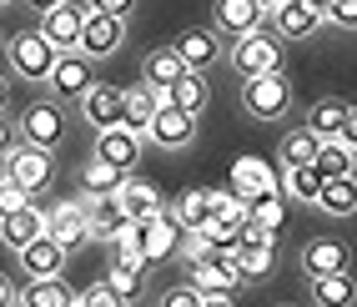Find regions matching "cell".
Listing matches in <instances>:
<instances>
[{"instance_id": "24", "label": "cell", "mask_w": 357, "mask_h": 307, "mask_svg": "<svg viewBox=\"0 0 357 307\" xmlns=\"http://www.w3.org/2000/svg\"><path fill=\"white\" fill-rule=\"evenodd\" d=\"M15 307H76V287L66 277H40L26 282V292H15Z\"/></svg>"}, {"instance_id": "27", "label": "cell", "mask_w": 357, "mask_h": 307, "mask_svg": "<svg viewBox=\"0 0 357 307\" xmlns=\"http://www.w3.org/2000/svg\"><path fill=\"white\" fill-rule=\"evenodd\" d=\"M61 262H66V252H61L51 237H36L31 247H20V267H26L31 282H40V277H61Z\"/></svg>"}, {"instance_id": "42", "label": "cell", "mask_w": 357, "mask_h": 307, "mask_svg": "<svg viewBox=\"0 0 357 307\" xmlns=\"http://www.w3.org/2000/svg\"><path fill=\"white\" fill-rule=\"evenodd\" d=\"M86 10L91 15H116V20H126L136 10V0H86Z\"/></svg>"}, {"instance_id": "6", "label": "cell", "mask_w": 357, "mask_h": 307, "mask_svg": "<svg viewBox=\"0 0 357 307\" xmlns=\"http://www.w3.org/2000/svg\"><path fill=\"white\" fill-rule=\"evenodd\" d=\"M176 242H181V227H176L172 211H156V217L136 222V252H141V262H146V267L172 262V257H176Z\"/></svg>"}, {"instance_id": "1", "label": "cell", "mask_w": 357, "mask_h": 307, "mask_svg": "<svg viewBox=\"0 0 357 307\" xmlns=\"http://www.w3.org/2000/svg\"><path fill=\"white\" fill-rule=\"evenodd\" d=\"M231 66L236 76L252 81V76H272V70H282V40L272 31H247L242 40H231Z\"/></svg>"}, {"instance_id": "40", "label": "cell", "mask_w": 357, "mask_h": 307, "mask_svg": "<svg viewBox=\"0 0 357 307\" xmlns=\"http://www.w3.org/2000/svg\"><path fill=\"white\" fill-rule=\"evenodd\" d=\"M317 6H322V20H332V26L352 31V20H357V0H317Z\"/></svg>"}, {"instance_id": "2", "label": "cell", "mask_w": 357, "mask_h": 307, "mask_svg": "<svg viewBox=\"0 0 357 307\" xmlns=\"http://www.w3.org/2000/svg\"><path fill=\"white\" fill-rule=\"evenodd\" d=\"M6 45V66L15 70L20 81H40L45 86V76H51V66H56V51L40 40V31H15L10 40H0Z\"/></svg>"}, {"instance_id": "18", "label": "cell", "mask_w": 357, "mask_h": 307, "mask_svg": "<svg viewBox=\"0 0 357 307\" xmlns=\"http://www.w3.org/2000/svg\"><path fill=\"white\" fill-rule=\"evenodd\" d=\"M36 237H45V207L26 202L20 211H10V217H0V242H6L10 252H20V247H31Z\"/></svg>"}, {"instance_id": "33", "label": "cell", "mask_w": 357, "mask_h": 307, "mask_svg": "<svg viewBox=\"0 0 357 307\" xmlns=\"http://www.w3.org/2000/svg\"><path fill=\"white\" fill-rule=\"evenodd\" d=\"M166 211L176 217L181 232H186V227H202V222H206V192H202V186H186V192H181L172 207H166Z\"/></svg>"}, {"instance_id": "7", "label": "cell", "mask_w": 357, "mask_h": 307, "mask_svg": "<svg viewBox=\"0 0 357 307\" xmlns=\"http://www.w3.org/2000/svg\"><path fill=\"white\" fill-rule=\"evenodd\" d=\"M6 177L36 197V192H45V186L56 181V156L40 151V147H10V156H6Z\"/></svg>"}, {"instance_id": "47", "label": "cell", "mask_w": 357, "mask_h": 307, "mask_svg": "<svg viewBox=\"0 0 357 307\" xmlns=\"http://www.w3.org/2000/svg\"><path fill=\"white\" fill-rule=\"evenodd\" d=\"M202 307H236L231 297H202Z\"/></svg>"}, {"instance_id": "37", "label": "cell", "mask_w": 357, "mask_h": 307, "mask_svg": "<svg viewBox=\"0 0 357 307\" xmlns=\"http://www.w3.org/2000/svg\"><path fill=\"white\" fill-rule=\"evenodd\" d=\"M81 186H86L91 197H116V186H121V172H111L106 161L91 156L86 167H81Z\"/></svg>"}, {"instance_id": "23", "label": "cell", "mask_w": 357, "mask_h": 307, "mask_svg": "<svg viewBox=\"0 0 357 307\" xmlns=\"http://www.w3.org/2000/svg\"><path fill=\"white\" fill-rule=\"evenodd\" d=\"M156 106H161V91H151L146 81L131 86V91H121V126H126V131H136V136H146Z\"/></svg>"}, {"instance_id": "10", "label": "cell", "mask_w": 357, "mask_h": 307, "mask_svg": "<svg viewBox=\"0 0 357 307\" xmlns=\"http://www.w3.org/2000/svg\"><path fill=\"white\" fill-rule=\"evenodd\" d=\"M267 15H272V36L277 40H307L322 26V6L317 0H277Z\"/></svg>"}, {"instance_id": "3", "label": "cell", "mask_w": 357, "mask_h": 307, "mask_svg": "<svg viewBox=\"0 0 357 307\" xmlns=\"http://www.w3.org/2000/svg\"><path fill=\"white\" fill-rule=\"evenodd\" d=\"M231 262H236V277H242V282H261V277H272V267H277V237H267V232H257L252 222H242Z\"/></svg>"}, {"instance_id": "45", "label": "cell", "mask_w": 357, "mask_h": 307, "mask_svg": "<svg viewBox=\"0 0 357 307\" xmlns=\"http://www.w3.org/2000/svg\"><path fill=\"white\" fill-rule=\"evenodd\" d=\"M26 6H31L36 15H45V10H56V6H66V0H26Z\"/></svg>"}, {"instance_id": "35", "label": "cell", "mask_w": 357, "mask_h": 307, "mask_svg": "<svg viewBox=\"0 0 357 307\" xmlns=\"http://www.w3.org/2000/svg\"><path fill=\"white\" fill-rule=\"evenodd\" d=\"M312 156H317V136L307 126H292L282 136V161H287V167H312Z\"/></svg>"}, {"instance_id": "11", "label": "cell", "mask_w": 357, "mask_h": 307, "mask_svg": "<svg viewBox=\"0 0 357 307\" xmlns=\"http://www.w3.org/2000/svg\"><path fill=\"white\" fill-rule=\"evenodd\" d=\"M45 86H51V96L56 101H81L91 86H96V66H91L86 56H56V66H51V76H45Z\"/></svg>"}, {"instance_id": "19", "label": "cell", "mask_w": 357, "mask_h": 307, "mask_svg": "<svg viewBox=\"0 0 357 307\" xmlns=\"http://www.w3.org/2000/svg\"><path fill=\"white\" fill-rule=\"evenodd\" d=\"M211 26H217V36L242 40L247 31L261 26V10H257V0H217L211 6Z\"/></svg>"}, {"instance_id": "8", "label": "cell", "mask_w": 357, "mask_h": 307, "mask_svg": "<svg viewBox=\"0 0 357 307\" xmlns=\"http://www.w3.org/2000/svg\"><path fill=\"white\" fill-rule=\"evenodd\" d=\"M236 282H242V277H236V262H231V252H222V247L211 252L206 262H197L192 272H186V287H192L197 297H231Z\"/></svg>"}, {"instance_id": "48", "label": "cell", "mask_w": 357, "mask_h": 307, "mask_svg": "<svg viewBox=\"0 0 357 307\" xmlns=\"http://www.w3.org/2000/svg\"><path fill=\"white\" fill-rule=\"evenodd\" d=\"M6 101H10V86H6V76H0V111H6Z\"/></svg>"}, {"instance_id": "30", "label": "cell", "mask_w": 357, "mask_h": 307, "mask_svg": "<svg viewBox=\"0 0 357 307\" xmlns=\"http://www.w3.org/2000/svg\"><path fill=\"white\" fill-rule=\"evenodd\" d=\"M357 287H352V272H327L312 277V307H352Z\"/></svg>"}, {"instance_id": "22", "label": "cell", "mask_w": 357, "mask_h": 307, "mask_svg": "<svg viewBox=\"0 0 357 307\" xmlns=\"http://www.w3.org/2000/svg\"><path fill=\"white\" fill-rule=\"evenodd\" d=\"M206 96H211V91H206V76H202V70H181V76L161 91V106H176V111H186V116H202V111H206Z\"/></svg>"}, {"instance_id": "50", "label": "cell", "mask_w": 357, "mask_h": 307, "mask_svg": "<svg viewBox=\"0 0 357 307\" xmlns=\"http://www.w3.org/2000/svg\"><path fill=\"white\" fill-rule=\"evenodd\" d=\"M6 6H10V0H0V10H6Z\"/></svg>"}, {"instance_id": "39", "label": "cell", "mask_w": 357, "mask_h": 307, "mask_svg": "<svg viewBox=\"0 0 357 307\" xmlns=\"http://www.w3.org/2000/svg\"><path fill=\"white\" fill-rule=\"evenodd\" d=\"M26 202H36V197L26 192V186H15V181L6 177V172H0V217H10V211H20Z\"/></svg>"}, {"instance_id": "49", "label": "cell", "mask_w": 357, "mask_h": 307, "mask_svg": "<svg viewBox=\"0 0 357 307\" xmlns=\"http://www.w3.org/2000/svg\"><path fill=\"white\" fill-rule=\"evenodd\" d=\"M272 6H277V0H257V10H261V15H267V10H272Z\"/></svg>"}, {"instance_id": "41", "label": "cell", "mask_w": 357, "mask_h": 307, "mask_svg": "<svg viewBox=\"0 0 357 307\" xmlns=\"http://www.w3.org/2000/svg\"><path fill=\"white\" fill-rule=\"evenodd\" d=\"M76 307H126V302L116 297L106 282H91V287H81V292H76Z\"/></svg>"}, {"instance_id": "36", "label": "cell", "mask_w": 357, "mask_h": 307, "mask_svg": "<svg viewBox=\"0 0 357 307\" xmlns=\"http://www.w3.org/2000/svg\"><path fill=\"white\" fill-rule=\"evenodd\" d=\"M277 192H287V197H297V202H317L322 177H317L312 167H287V172H282V186H277Z\"/></svg>"}, {"instance_id": "46", "label": "cell", "mask_w": 357, "mask_h": 307, "mask_svg": "<svg viewBox=\"0 0 357 307\" xmlns=\"http://www.w3.org/2000/svg\"><path fill=\"white\" fill-rule=\"evenodd\" d=\"M0 307H15V287H10L6 277H0Z\"/></svg>"}, {"instance_id": "9", "label": "cell", "mask_w": 357, "mask_h": 307, "mask_svg": "<svg viewBox=\"0 0 357 307\" xmlns=\"http://www.w3.org/2000/svg\"><path fill=\"white\" fill-rule=\"evenodd\" d=\"M81 26H86V6H76V0H66V6H56V10H45L40 15V40L51 45L56 56H70L76 51V40H81Z\"/></svg>"}, {"instance_id": "32", "label": "cell", "mask_w": 357, "mask_h": 307, "mask_svg": "<svg viewBox=\"0 0 357 307\" xmlns=\"http://www.w3.org/2000/svg\"><path fill=\"white\" fill-rule=\"evenodd\" d=\"M181 70H186V66H181V56L172 51V45H161V51H151V56H146V76H141V81H146L151 91H166V86L181 76Z\"/></svg>"}, {"instance_id": "51", "label": "cell", "mask_w": 357, "mask_h": 307, "mask_svg": "<svg viewBox=\"0 0 357 307\" xmlns=\"http://www.w3.org/2000/svg\"><path fill=\"white\" fill-rule=\"evenodd\" d=\"M282 307H292V302H282Z\"/></svg>"}, {"instance_id": "29", "label": "cell", "mask_w": 357, "mask_h": 307, "mask_svg": "<svg viewBox=\"0 0 357 307\" xmlns=\"http://www.w3.org/2000/svg\"><path fill=\"white\" fill-rule=\"evenodd\" d=\"M247 222L257 232H267V237H277L282 222H287V202H282V192H261L257 202H247Z\"/></svg>"}, {"instance_id": "26", "label": "cell", "mask_w": 357, "mask_h": 307, "mask_svg": "<svg viewBox=\"0 0 357 307\" xmlns=\"http://www.w3.org/2000/svg\"><path fill=\"white\" fill-rule=\"evenodd\" d=\"M347 126H357V121H352V106H347V101H337V96L317 101V106H312V116H307V131H312L317 141H327V136H342Z\"/></svg>"}, {"instance_id": "34", "label": "cell", "mask_w": 357, "mask_h": 307, "mask_svg": "<svg viewBox=\"0 0 357 307\" xmlns=\"http://www.w3.org/2000/svg\"><path fill=\"white\" fill-rule=\"evenodd\" d=\"M101 282H106V287H111L116 297H121V302H136L141 292H146V272H136V267H121V262H111Z\"/></svg>"}, {"instance_id": "43", "label": "cell", "mask_w": 357, "mask_h": 307, "mask_svg": "<svg viewBox=\"0 0 357 307\" xmlns=\"http://www.w3.org/2000/svg\"><path fill=\"white\" fill-rule=\"evenodd\" d=\"M156 307H202V297H197V292H192V287L181 282V287H166Z\"/></svg>"}, {"instance_id": "14", "label": "cell", "mask_w": 357, "mask_h": 307, "mask_svg": "<svg viewBox=\"0 0 357 307\" xmlns=\"http://www.w3.org/2000/svg\"><path fill=\"white\" fill-rule=\"evenodd\" d=\"M116 207H121L126 222H146V217H156V211H166V197H161V186L146 181V177H121Z\"/></svg>"}, {"instance_id": "13", "label": "cell", "mask_w": 357, "mask_h": 307, "mask_svg": "<svg viewBox=\"0 0 357 307\" xmlns=\"http://www.w3.org/2000/svg\"><path fill=\"white\" fill-rule=\"evenodd\" d=\"M45 237H51L61 252H76L86 242V197H70V202L45 211Z\"/></svg>"}, {"instance_id": "44", "label": "cell", "mask_w": 357, "mask_h": 307, "mask_svg": "<svg viewBox=\"0 0 357 307\" xmlns=\"http://www.w3.org/2000/svg\"><path fill=\"white\" fill-rule=\"evenodd\" d=\"M10 147H20V136H15V126L6 121V111H0V156H10Z\"/></svg>"}, {"instance_id": "25", "label": "cell", "mask_w": 357, "mask_h": 307, "mask_svg": "<svg viewBox=\"0 0 357 307\" xmlns=\"http://www.w3.org/2000/svg\"><path fill=\"white\" fill-rule=\"evenodd\" d=\"M302 267L307 277H327V272H347V247L337 237H317L302 247Z\"/></svg>"}, {"instance_id": "21", "label": "cell", "mask_w": 357, "mask_h": 307, "mask_svg": "<svg viewBox=\"0 0 357 307\" xmlns=\"http://www.w3.org/2000/svg\"><path fill=\"white\" fill-rule=\"evenodd\" d=\"M146 136L156 141V147H186V141L197 136V116H186V111H176V106H156Z\"/></svg>"}, {"instance_id": "17", "label": "cell", "mask_w": 357, "mask_h": 307, "mask_svg": "<svg viewBox=\"0 0 357 307\" xmlns=\"http://www.w3.org/2000/svg\"><path fill=\"white\" fill-rule=\"evenodd\" d=\"M227 192H231V197H242V202H257L261 192H277V177H272V167H267L261 156H236Z\"/></svg>"}, {"instance_id": "20", "label": "cell", "mask_w": 357, "mask_h": 307, "mask_svg": "<svg viewBox=\"0 0 357 307\" xmlns=\"http://www.w3.org/2000/svg\"><path fill=\"white\" fill-rule=\"evenodd\" d=\"M81 116L96 131H111V126H121V86H91L86 96H81Z\"/></svg>"}, {"instance_id": "16", "label": "cell", "mask_w": 357, "mask_h": 307, "mask_svg": "<svg viewBox=\"0 0 357 307\" xmlns=\"http://www.w3.org/2000/svg\"><path fill=\"white\" fill-rule=\"evenodd\" d=\"M172 51L181 56L186 70H206V66H217V56H222V36L206 31V26H192V31H181L172 40Z\"/></svg>"}, {"instance_id": "4", "label": "cell", "mask_w": 357, "mask_h": 307, "mask_svg": "<svg viewBox=\"0 0 357 307\" xmlns=\"http://www.w3.org/2000/svg\"><path fill=\"white\" fill-rule=\"evenodd\" d=\"M242 106L257 116V121H282V116H287V106H292V86H287V76H282V70H272V76H252V81H242Z\"/></svg>"}, {"instance_id": "5", "label": "cell", "mask_w": 357, "mask_h": 307, "mask_svg": "<svg viewBox=\"0 0 357 307\" xmlns=\"http://www.w3.org/2000/svg\"><path fill=\"white\" fill-rule=\"evenodd\" d=\"M15 136H20V147L51 151V147H61V141H66V111H61L56 101H31L26 116H20V126H15Z\"/></svg>"}, {"instance_id": "15", "label": "cell", "mask_w": 357, "mask_h": 307, "mask_svg": "<svg viewBox=\"0 0 357 307\" xmlns=\"http://www.w3.org/2000/svg\"><path fill=\"white\" fill-rule=\"evenodd\" d=\"M141 147H146V136H136V131H126V126H111V131L96 136V161H106L111 172L131 177L136 161H141Z\"/></svg>"}, {"instance_id": "38", "label": "cell", "mask_w": 357, "mask_h": 307, "mask_svg": "<svg viewBox=\"0 0 357 307\" xmlns=\"http://www.w3.org/2000/svg\"><path fill=\"white\" fill-rule=\"evenodd\" d=\"M211 252H217V247H211V242L202 237L197 227H186V232H181V242H176V257H181L186 267H197V262H206Z\"/></svg>"}, {"instance_id": "28", "label": "cell", "mask_w": 357, "mask_h": 307, "mask_svg": "<svg viewBox=\"0 0 357 307\" xmlns=\"http://www.w3.org/2000/svg\"><path fill=\"white\" fill-rule=\"evenodd\" d=\"M352 147L347 141H337V136H327V141H317V156H312V172L322 177V181H332V177H352Z\"/></svg>"}, {"instance_id": "12", "label": "cell", "mask_w": 357, "mask_h": 307, "mask_svg": "<svg viewBox=\"0 0 357 307\" xmlns=\"http://www.w3.org/2000/svg\"><path fill=\"white\" fill-rule=\"evenodd\" d=\"M121 40H126V20H116V15H91L86 10V26H81V40H76V51L86 61H106L121 51Z\"/></svg>"}, {"instance_id": "31", "label": "cell", "mask_w": 357, "mask_h": 307, "mask_svg": "<svg viewBox=\"0 0 357 307\" xmlns=\"http://www.w3.org/2000/svg\"><path fill=\"white\" fill-rule=\"evenodd\" d=\"M317 207L327 211V217H352V207H357L352 177H332V181H322V192H317Z\"/></svg>"}]
</instances>
